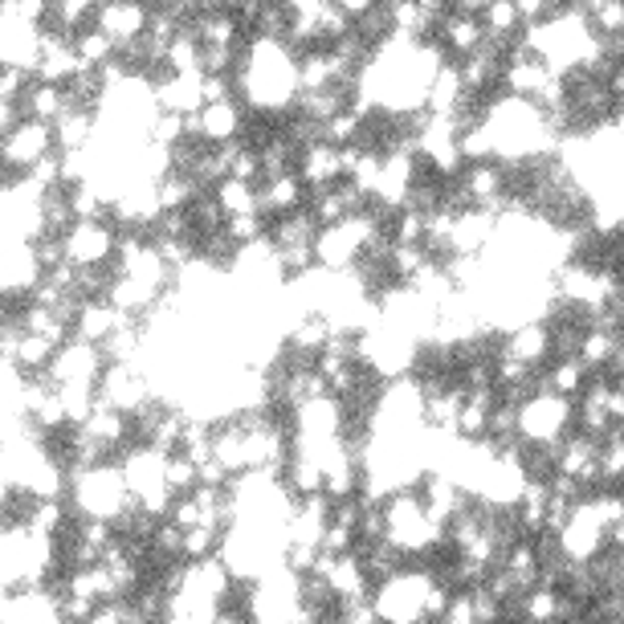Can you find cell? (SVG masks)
I'll return each instance as SVG.
<instances>
[{
    "instance_id": "9",
    "label": "cell",
    "mask_w": 624,
    "mask_h": 624,
    "mask_svg": "<svg viewBox=\"0 0 624 624\" xmlns=\"http://www.w3.org/2000/svg\"><path fill=\"white\" fill-rule=\"evenodd\" d=\"M196 118H201V139L204 144H232V139H241L246 135V118H241V106H237V99H225V102H204L201 111H196Z\"/></svg>"
},
{
    "instance_id": "6",
    "label": "cell",
    "mask_w": 624,
    "mask_h": 624,
    "mask_svg": "<svg viewBox=\"0 0 624 624\" xmlns=\"http://www.w3.org/2000/svg\"><path fill=\"white\" fill-rule=\"evenodd\" d=\"M94 25L102 33H111L118 42V49H123V45H135L147 33L151 9H147V0H106V4H99Z\"/></svg>"
},
{
    "instance_id": "17",
    "label": "cell",
    "mask_w": 624,
    "mask_h": 624,
    "mask_svg": "<svg viewBox=\"0 0 624 624\" xmlns=\"http://www.w3.org/2000/svg\"><path fill=\"white\" fill-rule=\"evenodd\" d=\"M73 49H78V61L90 66V70H102V66H111L118 58V42L111 33H102L99 25H90L73 37Z\"/></svg>"
},
{
    "instance_id": "1",
    "label": "cell",
    "mask_w": 624,
    "mask_h": 624,
    "mask_svg": "<svg viewBox=\"0 0 624 624\" xmlns=\"http://www.w3.org/2000/svg\"><path fill=\"white\" fill-rule=\"evenodd\" d=\"M61 241H66V262H73L78 270H94L115 258L118 229L111 220H78Z\"/></svg>"
},
{
    "instance_id": "25",
    "label": "cell",
    "mask_w": 624,
    "mask_h": 624,
    "mask_svg": "<svg viewBox=\"0 0 624 624\" xmlns=\"http://www.w3.org/2000/svg\"><path fill=\"white\" fill-rule=\"evenodd\" d=\"M486 4H490V0H453V9H457V13H469V16H481L486 13Z\"/></svg>"
},
{
    "instance_id": "4",
    "label": "cell",
    "mask_w": 624,
    "mask_h": 624,
    "mask_svg": "<svg viewBox=\"0 0 624 624\" xmlns=\"http://www.w3.org/2000/svg\"><path fill=\"white\" fill-rule=\"evenodd\" d=\"M45 282V265L37 258V246H4V306L30 303L33 291Z\"/></svg>"
},
{
    "instance_id": "24",
    "label": "cell",
    "mask_w": 624,
    "mask_h": 624,
    "mask_svg": "<svg viewBox=\"0 0 624 624\" xmlns=\"http://www.w3.org/2000/svg\"><path fill=\"white\" fill-rule=\"evenodd\" d=\"M417 4H421L429 16H436V21H441L445 13H453V0H417Z\"/></svg>"
},
{
    "instance_id": "16",
    "label": "cell",
    "mask_w": 624,
    "mask_h": 624,
    "mask_svg": "<svg viewBox=\"0 0 624 624\" xmlns=\"http://www.w3.org/2000/svg\"><path fill=\"white\" fill-rule=\"evenodd\" d=\"M217 201L225 208V217H241V213H262V184H249V180H220L217 189Z\"/></svg>"
},
{
    "instance_id": "8",
    "label": "cell",
    "mask_w": 624,
    "mask_h": 624,
    "mask_svg": "<svg viewBox=\"0 0 624 624\" xmlns=\"http://www.w3.org/2000/svg\"><path fill=\"white\" fill-rule=\"evenodd\" d=\"M204 73H160L151 82V99L160 111H172V115H196L204 106Z\"/></svg>"
},
{
    "instance_id": "12",
    "label": "cell",
    "mask_w": 624,
    "mask_h": 624,
    "mask_svg": "<svg viewBox=\"0 0 624 624\" xmlns=\"http://www.w3.org/2000/svg\"><path fill=\"white\" fill-rule=\"evenodd\" d=\"M99 135V111H87V106H70L66 115L54 123V139H58V151H87Z\"/></svg>"
},
{
    "instance_id": "21",
    "label": "cell",
    "mask_w": 624,
    "mask_h": 624,
    "mask_svg": "<svg viewBox=\"0 0 624 624\" xmlns=\"http://www.w3.org/2000/svg\"><path fill=\"white\" fill-rule=\"evenodd\" d=\"M225 232H229L232 246L241 249V246H249V241L265 237V232H270V225H265V213H241V217L225 220Z\"/></svg>"
},
{
    "instance_id": "7",
    "label": "cell",
    "mask_w": 624,
    "mask_h": 624,
    "mask_svg": "<svg viewBox=\"0 0 624 624\" xmlns=\"http://www.w3.org/2000/svg\"><path fill=\"white\" fill-rule=\"evenodd\" d=\"M298 175H303V184L310 192H331L343 184V147L327 144H310L298 151Z\"/></svg>"
},
{
    "instance_id": "10",
    "label": "cell",
    "mask_w": 624,
    "mask_h": 624,
    "mask_svg": "<svg viewBox=\"0 0 624 624\" xmlns=\"http://www.w3.org/2000/svg\"><path fill=\"white\" fill-rule=\"evenodd\" d=\"M436 37H441V45H445V49H453V54L469 58V54H478L481 42H486V25H481V16H469V13H457V9H453V13L441 16Z\"/></svg>"
},
{
    "instance_id": "14",
    "label": "cell",
    "mask_w": 624,
    "mask_h": 624,
    "mask_svg": "<svg viewBox=\"0 0 624 624\" xmlns=\"http://www.w3.org/2000/svg\"><path fill=\"white\" fill-rule=\"evenodd\" d=\"M465 82H462V66H441L433 73V82H429V115H453L457 106L465 102Z\"/></svg>"
},
{
    "instance_id": "2",
    "label": "cell",
    "mask_w": 624,
    "mask_h": 624,
    "mask_svg": "<svg viewBox=\"0 0 624 624\" xmlns=\"http://www.w3.org/2000/svg\"><path fill=\"white\" fill-rule=\"evenodd\" d=\"M54 151H58L54 127L37 123V118H25L16 132L4 135V172H30V168H37Z\"/></svg>"
},
{
    "instance_id": "23",
    "label": "cell",
    "mask_w": 624,
    "mask_h": 624,
    "mask_svg": "<svg viewBox=\"0 0 624 624\" xmlns=\"http://www.w3.org/2000/svg\"><path fill=\"white\" fill-rule=\"evenodd\" d=\"M334 4H339V9H343L351 21H363L367 13H376V9H379V0H334Z\"/></svg>"
},
{
    "instance_id": "22",
    "label": "cell",
    "mask_w": 624,
    "mask_h": 624,
    "mask_svg": "<svg viewBox=\"0 0 624 624\" xmlns=\"http://www.w3.org/2000/svg\"><path fill=\"white\" fill-rule=\"evenodd\" d=\"M514 4H519L523 25H538L543 16H552V0H514Z\"/></svg>"
},
{
    "instance_id": "11",
    "label": "cell",
    "mask_w": 624,
    "mask_h": 624,
    "mask_svg": "<svg viewBox=\"0 0 624 624\" xmlns=\"http://www.w3.org/2000/svg\"><path fill=\"white\" fill-rule=\"evenodd\" d=\"M306 184L298 172L274 175V180H262V213L265 217H286V213H298L306 204Z\"/></svg>"
},
{
    "instance_id": "13",
    "label": "cell",
    "mask_w": 624,
    "mask_h": 624,
    "mask_svg": "<svg viewBox=\"0 0 624 624\" xmlns=\"http://www.w3.org/2000/svg\"><path fill=\"white\" fill-rule=\"evenodd\" d=\"M70 106L73 102L70 94H66V87H54V82H33V87L25 90V99H21L25 118H37V123H49V127H54Z\"/></svg>"
},
{
    "instance_id": "18",
    "label": "cell",
    "mask_w": 624,
    "mask_h": 624,
    "mask_svg": "<svg viewBox=\"0 0 624 624\" xmlns=\"http://www.w3.org/2000/svg\"><path fill=\"white\" fill-rule=\"evenodd\" d=\"M481 25H486V33H493V37H519V30H523L519 4H514V0H490L486 13H481Z\"/></svg>"
},
{
    "instance_id": "15",
    "label": "cell",
    "mask_w": 624,
    "mask_h": 624,
    "mask_svg": "<svg viewBox=\"0 0 624 624\" xmlns=\"http://www.w3.org/2000/svg\"><path fill=\"white\" fill-rule=\"evenodd\" d=\"M547 348H552V331H547L543 322H523V327H514V334L507 339L502 355H510V360L531 363V367H535V363L547 355Z\"/></svg>"
},
{
    "instance_id": "19",
    "label": "cell",
    "mask_w": 624,
    "mask_h": 624,
    "mask_svg": "<svg viewBox=\"0 0 624 624\" xmlns=\"http://www.w3.org/2000/svg\"><path fill=\"white\" fill-rule=\"evenodd\" d=\"M363 127H367V118L355 115V111L348 106V111H339L334 118H327V123H322V139H327V144H334V147H351V144H360Z\"/></svg>"
},
{
    "instance_id": "5",
    "label": "cell",
    "mask_w": 624,
    "mask_h": 624,
    "mask_svg": "<svg viewBox=\"0 0 624 624\" xmlns=\"http://www.w3.org/2000/svg\"><path fill=\"white\" fill-rule=\"evenodd\" d=\"M42 42H45V25L4 13V42H0V58H4V66H16V70L33 73L37 70V61H42Z\"/></svg>"
},
{
    "instance_id": "3",
    "label": "cell",
    "mask_w": 624,
    "mask_h": 624,
    "mask_svg": "<svg viewBox=\"0 0 624 624\" xmlns=\"http://www.w3.org/2000/svg\"><path fill=\"white\" fill-rule=\"evenodd\" d=\"M102 372H106V355H102L99 343H82V339H70L66 348L54 355L49 363V379L54 384H99Z\"/></svg>"
},
{
    "instance_id": "20",
    "label": "cell",
    "mask_w": 624,
    "mask_h": 624,
    "mask_svg": "<svg viewBox=\"0 0 624 624\" xmlns=\"http://www.w3.org/2000/svg\"><path fill=\"white\" fill-rule=\"evenodd\" d=\"M163 478H168V486H172L175 493H192L196 486H201V465L192 462V457H184V453H172V457H168V469H163Z\"/></svg>"
}]
</instances>
